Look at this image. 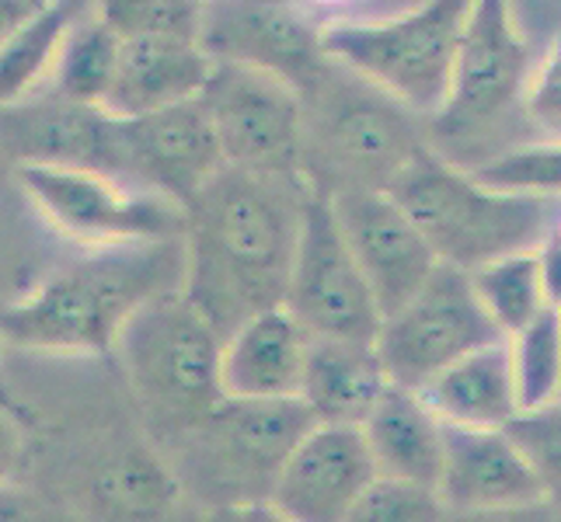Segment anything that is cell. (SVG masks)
Returning <instances> with one entry per match:
<instances>
[{
	"instance_id": "6da1fadb",
	"label": "cell",
	"mask_w": 561,
	"mask_h": 522,
	"mask_svg": "<svg viewBox=\"0 0 561 522\" xmlns=\"http://www.w3.org/2000/svg\"><path fill=\"white\" fill-rule=\"evenodd\" d=\"M289 174L224 167L185 206V289L224 341L241 324L286 306L307 202Z\"/></svg>"
},
{
	"instance_id": "7a4b0ae2",
	"label": "cell",
	"mask_w": 561,
	"mask_h": 522,
	"mask_svg": "<svg viewBox=\"0 0 561 522\" xmlns=\"http://www.w3.org/2000/svg\"><path fill=\"white\" fill-rule=\"evenodd\" d=\"M53 394L60 404H38L35 411L11 404L38 432V446L25 442V450H35L43 471L28 485L53 495L73 522H203L126 386L108 408H99L91 383Z\"/></svg>"
},
{
	"instance_id": "3957f363",
	"label": "cell",
	"mask_w": 561,
	"mask_h": 522,
	"mask_svg": "<svg viewBox=\"0 0 561 522\" xmlns=\"http://www.w3.org/2000/svg\"><path fill=\"white\" fill-rule=\"evenodd\" d=\"M185 289V241L70 251L28 293L8 300L0 335L11 356L112 359L147 303Z\"/></svg>"
},
{
	"instance_id": "277c9868",
	"label": "cell",
	"mask_w": 561,
	"mask_h": 522,
	"mask_svg": "<svg viewBox=\"0 0 561 522\" xmlns=\"http://www.w3.org/2000/svg\"><path fill=\"white\" fill-rule=\"evenodd\" d=\"M537 43L519 25L516 4L478 0L454 70L450 98L436 119L425 123L439 161L478 171L502 153L537 143L527 119V94L540 60Z\"/></svg>"
},
{
	"instance_id": "5b68a950",
	"label": "cell",
	"mask_w": 561,
	"mask_h": 522,
	"mask_svg": "<svg viewBox=\"0 0 561 522\" xmlns=\"http://www.w3.org/2000/svg\"><path fill=\"white\" fill-rule=\"evenodd\" d=\"M430 153L425 119L332 60L304 91V178L324 199L394 192Z\"/></svg>"
},
{
	"instance_id": "8992f818",
	"label": "cell",
	"mask_w": 561,
	"mask_h": 522,
	"mask_svg": "<svg viewBox=\"0 0 561 522\" xmlns=\"http://www.w3.org/2000/svg\"><path fill=\"white\" fill-rule=\"evenodd\" d=\"M147 436L168 453L227 401L224 335L185 293L147 303L112 352Z\"/></svg>"
},
{
	"instance_id": "52a82bcc",
	"label": "cell",
	"mask_w": 561,
	"mask_h": 522,
	"mask_svg": "<svg viewBox=\"0 0 561 522\" xmlns=\"http://www.w3.org/2000/svg\"><path fill=\"white\" fill-rule=\"evenodd\" d=\"M391 196L419 223L439 265L468 276L502 258L540 251L561 220V202L492 188L436 153L404 174Z\"/></svg>"
},
{
	"instance_id": "ba28073f",
	"label": "cell",
	"mask_w": 561,
	"mask_h": 522,
	"mask_svg": "<svg viewBox=\"0 0 561 522\" xmlns=\"http://www.w3.org/2000/svg\"><path fill=\"white\" fill-rule=\"evenodd\" d=\"M471 4L430 0L377 14H332L321 22V49L419 119H436L450 98Z\"/></svg>"
},
{
	"instance_id": "9c48e42d",
	"label": "cell",
	"mask_w": 561,
	"mask_h": 522,
	"mask_svg": "<svg viewBox=\"0 0 561 522\" xmlns=\"http://www.w3.org/2000/svg\"><path fill=\"white\" fill-rule=\"evenodd\" d=\"M304 401H224L164 456L199 512L268 506L297 442L314 429Z\"/></svg>"
},
{
	"instance_id": "30bf717a",
	"label": "cell",
	"mask_w": 561,
	"mask_h": 522,
	"mask_svg": "<svg viewBox=\"0 0 561 522\" xmlns=\"http://www.w3.org/2000/svg\"><path fill=\"white\" fill-rule=\"evenodd\" d=\"M25 206L73 251H115L185 241V206L102 171L14 167Z\"/></svg>"
},
{
	"instance_id": "8fae6325",
	"label": "cell",
	"mask_w": 561,
	"mask_h": 522,
	"mask_svg": "<svg viewBox=\"0 0 561 522\" xmlns=\"http://www.w3.org/2000/svg\"><path fill=\"white\" fill-rule=\"evenodd\" d=\"M495 341L506 338L481 306L471 276L439 265V272L425 282L422 293L383 321L377 356L391 386L419 394L454 362Z\"/></svg>"
},
{
	"instance_id": "7c38bea8",
	"label": "cell",
	"mask_w": 561,
	"mask_h": 522,
	"mask_svg": "<svg viewBox=\"0 0 561 522\" xmlns=\"http://www.w3.org/2000/svg\"><path fill=\"white\" fill-rule=\"evenodd\" d=\"M199 102L220 140L227 167L304 178L300 88L268 70L217 63Z\"/></svg>"
},
{
	"instance_id": "4fadbf2b",
	"label": "cell",
	"mask_w": 561,
	"mask_h": 522,
	"mask_svg": "<svg viewBox=\"0 0 561 522\" xmlns=\"http://www.w3.org/2000/svg\"><path fill=\"white\" fill-rule=\"evenodd\" d=\"M286 311L304 324L311 338L377 345L383 327L374 289L342 237L332 202L318 192L307 202Z\"/></svg>"
},
{
	"instance_id": "5bb4252c",
	"label": "cell",
	"mask_w": 561,
	"mask_h": 522,
	"mask_svg": "<svg viewBox=\"0 0 561 522\" xmlns=\"http://www.w3.org/2000/svg\"><path fill=\"white\" fill-rule=\"evenodd\" d=\"M328 202L383 321L394 317L439 272L433 244L391 192H339Z\"/></svg>"
},
{
	"instance_id": "9a60e30c",
	"label": "cell",
	"mask_w": 561,
	"mask_h": 522,
	"mask_svg": "<svg viewBox=\"0 0 561 522\" xmlns=\"http://www.w3.org/2000/svg\"><path fill=\"white\" fill-rule=\"evenodd\" d=\"M377 477L363 429L314 425L289 453L268 506L286 522H350Z\"/></svg>"
},
{
	"instance_id": "2e32d148",
	"label": "cell",
	"mask_w": 561,
	"mask_h": 522,
	"mask_svg": "<svg viewBox=\"0 0 561 522\" xmlns=\"http://www.w3.org/2000/svg\"><path fill=\"white\" fill-rule=\"evenodd\" d=\"M123 182L188 206L227 167L203 102L119 123Z\"/></svg>"
},
{
	"instance_id": "e0dca14e",
	"label": "cell",
	"mask_w": 561,
	"mask_h": 522,
	"mask_svg": "<svg viewBox=\"0 0 561 522\" xmlns=\"http://www.w3.org/2000/svg\"><path fill=\"white\" fill-rule=\"evenodd\" d=\"M203 46L217 63L268 70L300 88V94L328 67L318 14L294 4H209Z\"/></svg>"
},
{
	"instance_id": "ac0fdd59",
	"label": "cell",
	"mask_w": 561,
	"mask_h": 522,
	"mask_svg": "<svg viewBox=\"0 0 561 522\" xmlns=\"http://www.w3.org/2000/svg\"><path fill=\"white\" fill-rule=\"evenodd\" d=\"M4 150L14 167L102 171L123 182L119 119H112L105 108L77 105L49 91L4 108Z\"/></svg>"
},
{
	"instance_id": "d6986e66",
	"label": "cell",
	"mask_w": 561,
	"mask_h": 522,
	"mask_svg": "<svg viewBox=\"0 0 561 522\" xmlns=\"http://www.w3.org/2000/svg\"><path fill=\"white\" fill-rule=\"evenodd\" d=\"M443 432H447V450H443L436 495L450 515L548 506L545 488L510 432L454 429V425H443Z\"/></svg>"
},
{
	"instance_id": "ffe728a7",
	"label": "cell",
	"mask_w": 561,
	"mask_h": 522,
	"mask_svg": "<svg viewBox=\"0 0 561 522\" xmlns=\"http://www.w3.org/2000/svg\"><path fill=\"white\" fill-rule=\"evenodd\" d=\"M311 335L286 311H265L224 341V394L230 401H300Z\"/></svg>"
},
{
	"instance_id": "44dd1931",
	"label": "cell",
	"mask_w": 561,
	"mask_h": 522,
	"mask_svg": "<svg viewBox=\"0 0 561 522\" xmlns=\"http://www.w3.org/2000/svg\"><path fill=\"white\" fill-rule=\"evenodd\" d=\"M217 60L199 43L137 38L123 46V63L105 112L119 123L147 119L168 108L199 102Z\"/></svg>"
},
{
	"instance_id": "7402d4cb",
	"label": "cell",
	"mask_w": 561,
	"mask_h": 522,
	"mask_svg": "<svg viewBox=\"0 0 561 522\" xmlns=\"http://www.w3.org/2000/svg\"><path fill=\"white\" fill-rule=\"evenodd\" d=\"M419 397L430 404L433 415L454 429H481L506 432L524 415L513 373L510 338L489 348H478L468 359L454 362L447 373H439Z\"/></svg>"
},
{
	"instance_id": "603a6c76",
	"label": "cell",
	"mask_w": 561,
	"mask_h": 522,
	"mask_svg": "<svg viewBox=\"0 0 561 522\" xmlns=\"http://www.w3.org/2000/svg\"><path fill=\"white\" fill-rule=\"evenodd\" d=\"M363 436L380 477L433 491L439 488L447 432H443V421L415 391L387 386V394L363 425Z\"/></svg>"
},
{
	"instance_id": "cb8c5ba5",
	"label": "cell",
	"mask_w": 561,
	"mask_h": 522,
	"mask_svg": "<svg viewBox=\"0 0 561 522\" xmlns=\"http://www.w3.org/2000/svg\"><path fill=\"white\" fill-rule=\"evenodd\" d=\"M387 370L377 356V345L314 338L307 356L300 401L318 425H353L363 429L387 394Z\"/></svg>"
},
{
	"instance_id": "d4e9b609",
	"label": "cell",
	"mask_w": 561,
	"mask_h": 522,
	"mask_svg": "<svg viewBox=\"0 0 561 522\" xmlns=\"http://www.w3.org/2000/svg\"><path fill=\"white\" fill-rule=\"evenodd\" d=\"M123 38L115 32L99 4H88V11L77 18L67 43L60 49V60L53 67V77L43 91L60 94L67 102L105 108L108 94L115 88L123 63Z\"/></svg>"
},
{
	"instance_id": "484cf974",
	"label": "cell",
	"mask_w": 561,
	"mask_h": 522,
	"mask_svg": "<svg viewBox=\"0 0 561 522\" xmlns=\"http://www.w3.org/2000/svg\"><path fill=\"white\" fill-rule=\"evenodd\" d=\"M88 4H38L22 25L4 32V49H0V73H4V108L38 94L53 77L77 18Z\"/></svg>"
},
{
	"instance_id": "4316f807",
	"label": "cell",
	"mask_w": 561,
	"mask_h": 522,
	"mask_svg": "<svg viewBox=\"0 0 561 522\" xmlns=\"http://www.w3.org/2000/svg\"><path fill=\"white\" fill-rule=\"evenodd\" d=\"M471 286L485 306V314L502 332V338H516L519 332L548 314V293H545V268H540V251L502 258L471 272Z\"/></svg>"
},
{
	"instance_id": "83f0119b",
	"label": "cell",
	"mask_w": 561,
	"mask_h": 522,
	"mask_svg": "<svg viewBox=\"0 0 561 522\" xmlns=\"http://www.w3.org/2000/svg\"><path fill=\"white\" fill-rule=\"evenodd\" d=\"M510 348L524 415L561 404V311L540 314L527 332L510 338Z\"/></svg>"
},
{
	"instance_id": "f1b7e54d",
	"label": "cell",
	"mask_w": 561,
	"mask_h": 522,
	"mask_svg": "<svg viewBox=\"0 0 561 522\" xmlns=\"http://www.w3.org/2000/svg\"><path fill=\"white\" fill-rule=\"evenodd\" d=\"M105 22L119 32L123 43L137 38H175V43H199L206 35L209 4L192 0H112L99 4Z\"/></svg>"
},
{
	"instance_id": "f546056e",
	"label": "cell",
	"mask_w": 561,
	"mask_h": 522,
	"mask_svg": "<svg viewBox=\"0 0 561 522\" xmlns=\"http://www.w3.org/2000/svg\"><path fill=\"white\" fill-rule=\"evenodd\" d=\"M478 182L519 196H540L561 202V143L537 140L502 153L499 161L471 171Z\"/></svg>"
},
{
	"instance_id": "4dcf8cb0",
	"label": "cell",
	"mask_w": 561,
	"mask_h": 522,
	"mask_svg": "<svg viewBox=\"0 0 561 522\" xmlns=\"http://www.w3.org/2000/svg\"><path fill=\"white\" fill-rule=\"evenodd\" d=\"M506 432L534 467L540 488H545V501L561 515V404L519 415Z\"/></svg>"
},
{
	"instance_id": "1f68e13d",
	"label": "cell",
	"mask_w": 561,
	"mask_h": 522,
	"mask_svg": "<svg viewBox=\"0 0 561 522\" xmlns=\"http://www.w3.org/2000/svg\"><path fill=\"white\" fill-rule=\"evenodd\" d=\"M450 512L433 488L404 485V480L377 477V485L363 495L350 522H447Z\"/></svg>"
},
{
	"instance_id": "d6a6232c",
	"label": "cell",
	"mask_w": 561,
	"mask_h": 522,
	"mask_svg": "<svg viewBox=\"0 0 561 522\" xmlns=\"http://www.w3.org/2000/svg\"><path fill=\"white\" fill-rule=\"evenodd\" d=\"M527 119L537 140L561 143V32L540 53L530 94H527Z\"/></svg>"
},
{
	"instance_id": "836d02e7",
	"label": "cell",
	"mask_w": 561,
	"mask_h": 522,
	"mask_svg": "<svg viewBox=\"0 0 561 522\" xmlns=\"http://www.w3.org/2000/svg\"><path fill=\"white\" fill-rule=\"evenodd\" d=\"M4 522H73V515L43 488L4 477Z\"/></svg>"
},
{
	"instance_id": "e575fe53",
	"label": "cell",
	"mask_w": 561,
	"mask_h": 522,
	"mask_svg": "<svg viewBox=\"0 0 561 522\" xmlns=\"http://www.w3.org/2000/svg\"><path fill=\"white\" fill-rule=\"evenodd\" d=\"M540 268H545V293L551 311H561V241L551 234V241L540 247Z\"/></svg>"
},
{
	"instance_id": "d590c367",
	"label": "cell",
	"mask_w": 561,
	"mask_h": 522,
	"mask_svg": "<svg viewBox=\"0 0 561 522\" xmlns=\"http://www.w3.org/2000/svg\"><path fill=\"white\" fill-rule=\"evenodd\" d=\"M447 522H561L551 506L513 509V512H481V515H450Z\"/></svg>"
},
{
	"instance_id": "8d00e7d4",
	"label": "cell",
	"mask_w": 561,
	"mask_h": 522,
	"mask_svg": "<svg viewBox=\"0 0 561 522\" xmlns=\"http://www.w3.org/2000/svg\"><path fill=\"white\" fill-rule=\"evenodd\" d=\"M203 522H286V519L273 506H238V509L203 512Z\"/></svg>"
},
{
	"instance_id": "74e56055",
	"label": "cell",
	"mask_w": 561,
	"mask_h": 522,
	"mask_svg": "<svg viewBox=\"0 0 561 522\" xmlns=\"http://www.w3.org/2000/svg\"><path fill=\"white\" fill-rule=\"evenodd\" d=\"M554 234H558V241H561V220H558V230H554Z\"/></svg>"
}]
</instances>
